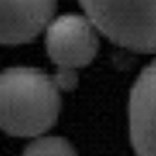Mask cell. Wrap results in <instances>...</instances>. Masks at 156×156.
<instances>
[{"instance_id":"6da1fadb","label":"cell","mask_w":156,"mask_h":156,"mask_svg":"<svg viewBox=\"0 0 156 156\" xmlns=\"http://www.w3.org/2000/svg\"><path fill=\"white\" fill-rule=\"evenodd\" d=\"M61 90L53 76L27 66L0 72V129L12 136H41L57 123Z\"/></svg>"},{"instance_id":"7a4b0ae2","label":"cell","mask_w":156,"mask_h":156,"mask_svg":"<svg viewBox=\"0 0 156 156\" xmlns=\"http://www.w3.org/2000/svg\"><path fill=\"white\" fill-rule=\"evenodd\" d=\"M100 33L135 53H156V0H80Z\"/></svg>"},{"instance_id":"3957f363","label":"cell","mask_w":156,"mask_h":156,"mask_svg":"<svg viewBox=\"0 0 156 156\" xmlns=\"http://www.w3.org/2000/svg\"><path fill=\"white\" fill-rule=\"evenodd\" d=\"M45 29L47 55L57 66V74L53 78L58 90H72L78 84L76 72L88 66L98 55V29L80 14H62L51 20Z\"/></svg>"},{"instance_id":"277c9868","label":"cell","mask_w":156,"mask_h":156,"mask_svg":"<svg viewBox=\"0 0 156 156\" xmlns=\"http://www.w3.org/2000/svg\"><path fill=\"white\" fill-rule=\"evenodd\" d=\"M129 131L136 156H156V61L140 72L131 90Z\"/></svg>"},{"instance_id":"5b68a950","label":"cell","mask_w":156,"mask_h":156,"mask_svg":"<svg viewBox=\"0 0 156 156\" xmlns=\"http://www.w3.org/2000/svg\"><path fill=\"white\" fill-rule=\"evenodd\" d=\"M57 0H0V43L20 45L51 23Z\"/></svg>"},{"instance_id":"8992f818","label":"cell","mask_w":156,"mask_h":156,"mask_svg":"<svg viewBox=\"0 0 156 156\" xmlns=\"http://www.w3.org/2000/svg\"><path fill=\"white\" fill-rule=\"evenodd\" d=\"M22 156H78L72 143L65 136H35L23 148Z\"/></svg>"}]
</instances>
